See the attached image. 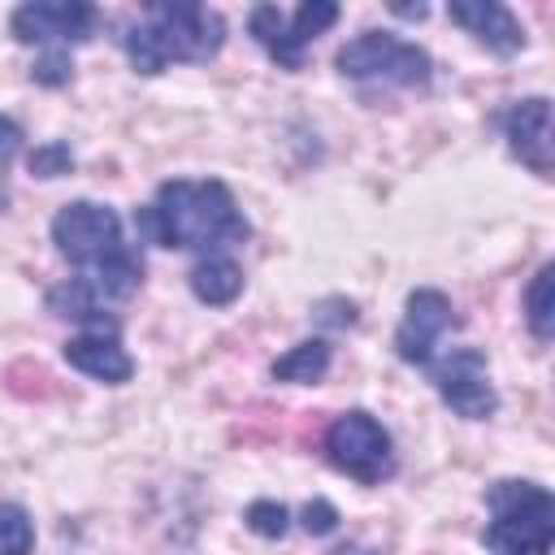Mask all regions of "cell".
<instances>
[{
	"label": "cell",
	"instance_id": "cell-9",
	"mask_svg": "<svg viewBox=\"0 0 555 555\" xmlns=\"http://www.w3.org/2000/svg\"><path fill=\"white\" fill-rule=\"evenodd\" d=\"M100 30V9L87 0H26L9 13V35L17 43L39 48H69L87 43Z\"/></svg>",
	"mask_w": 555,
	"mask_h": 555
},
{
	"label": "cell",
	"instance_id": "cell-18",
	"mask_svg": "<svg viewBox=\"0 0 555 555\" xmlns=\"http://www.w3.org/2000/svg\"><path fill=\"white\" fill-rule=\"evenodd\" d=\"M35 551V520L22 503H0V555H30Z\"/></svg>",
	"mask_w": 555,
	"mask_h": 555
},
{
	"label": "cell",
	"instance_id": "cell-13",
	"mask_svg": "<svg viewBox=\"0 0 555 555\" xmlns=\"http://www.w3.org/2000/svg\"><path fill=\"white\" fill-rule=\"evenodd\" d=\"M61 356L69 369H78L82 377L104 382V386H126L134 377L130 351L121 347V338H108V334H74V338H65Z\"/></svg>",
	"mask_w": 555,
	"mask_h": 555
},
{
	"label": "cell",
	"instance_id": "cell-8",
	"mask_svg": "<svg viewBox=\"0 0 555 555\" xmlns=\"http://www.w3.org/2000/svg\"><path fill=\"white\" fill-rule=\"evenodd\" d=\"M429 386L438 390V399L464 416V421H490L499 412V390L490 382V364L481 347H447L442 356H434L425 364Z\"/></svg>",
	"mask_w": 555,
	"mask_h": 555
},
{
	"label": "cell",
	"instance_id": "cell-22",
	"mask_svg": "<svg viewBox=\"0 0 555 555\" xmlns=\"http://www.w3.org/2000/svg\"><path fill=\"white\" fill-rule=\"evenodd\" d=\"M299 529L312 533V538H330L338 529V507L330 499H308L299 507Z\"/></svg>",
	"mask_w": 555,
	"mask_h": 555
},
{
	"label": "cell",
	"instance_id": "cell-21",
	"mask_svg": "<svg viewBox=\"0 0 555 555\" xmlns=\"http://www.w3.org/2000/svg\"><path fill=\"white\" fill-rule=\"evenodd\" d=\"M30 78L39 87H65L74 78V61H69V48H43V56L30 65Z\"/></svg>",
	"mask_w": 555,
	"mask_h": 555
},
{
	"label": "cell",
	"instance_id": "cell-6",
	"mask_svg": "<svg viewBox=\"0 0 555 555\" xmlns=\"http://www.w3.org/2000/svg\"><path fill=\"white\" fill-rule=\"evenodd\" d=\"M325 460L343 477H351L360 486H382L399 468L390 429L373 412H364V408H351V412L330 421V429H325Z\"/></svg>",
	"mask_w": 555,
	"mask_h": 555
},
{
	"label": "cell",
	"instance_id": "cell-20",
	"mask_svg": "<svg viewBox=\"0 0 555 555\" xmlns=\"http://www.w3.org/2000/svg\"><path fill=\"white\" fill-rule=\"evenodd\" d=\"M26 169L35 178H61V173L74 169V147L65 139H48V143H39V147L26 152Z\"/></svg>",
	"mask_w": 555,
	"mask_h": 555
},
{
	"label": "cell",
	"instance_id": "cell-15",
	"mask_svg": "<svg viewBox=\"0 0 555 555\" xmlns=\"http://www.w3.org/2000/svg\"><path fill=\"white\" fill-rule=\"evenodd\" d=\"M186 282H191V295H195L199 304H208V308H230V304L243 295V264H238L230 251H204V256L191 264Z\"/></svg>",
	"mask_w": 555,
	"mask_h": 555
},
{
	"label": "cell",
	"instance_id": "cell-26",
	"mask_svg": "<svg viewBox=\"0 0 555 555\" xmlns=\"http://www.w3.org/2000/svg\"><path fill=\"white\" fill-rule=\"evenodd\" d=\"M330 555H377V551H364V546H338V551H330Z\"/></svg>",
	"mask_w": 555,
	"mask_h": 555
},
{
	"label": "cell",
	"instance_id": "cell-7",
	"mask_svg": "<svg viewBox=\"0 0 555 555\" xmlns=\"http://www.w3.org/2000/svg\"><path fill=\"white\" fill-rule=\"evenodd\" d=\"M338 22V4L334 0H304L291 17L278 9V4H256L247 13V30L251 39L291 74L304 69V52L317 35H325L330 26Z\"/></svg>",
	"mask_w": 555,
	"mask_h": 555
},
{
	"label": "cell",
	"instance_id": "cell-25",
	"mask_svg": "<svg viewBox=\"0 0 555 555\" xmlns=\"http://www.w3.org/2000/svg\"><path fill=\"white\" fill-rule=\"evenodd\" d=\"M395 13H399V17H425L429 9H425V4H416V9H412V4H395Z\"/></svg>",
	"mask_w": 555,
	"mask_h": 555
},
{
	"label": "cell",
	"instance_id": "cell-3",
	"mask_svg": "<svg viewBox=\"0 0 555 555\" xmlns=\"http://www.w3.org/2000/svg\"><path fill=\"white\" fill-rule=\"evenodd\" d=\"M486 529L481 546L490 555H551L555 542V499L529 477H499L486 486Z\"/></svg>",
	"mask_w": 555,
	"mask_h": 555
},
{
	"label": "cell",
	"instance_id": "cell-11",
	"mask_svg": "<svg viewBox=\"0 0 555 555\" xmlns=\"http://www.w3.org/2000/svg\"><path fill=\"white\" fill-rule=\"evenodd\" d=\"M499 130L507 139V152L538 178H551L555 169V134H551V100L525 95L499 113Z\"/></svg>",
	"mask_w": 555,
	"mask_h": 555
},
{
	"label": "cell",
	"instance_id": "cell-2",
	"mask_svg": "<svg viewBox=\"0 0 555 555\" xmlns=\"http://www.w3.org/2000/svg\"><path fill=\"white\" fill-rule=\"evenodd\" d=\"M225 43V17L195 0H156L139 22L121 30V48L134 74L156 78L169 65H208Z\"/></svg>",
	"mask_w": 555,
	"mask_h": 555
},
{
	"label": "cell",
	"instance_id": "cell-23",
	"mask_svg": "<svg viewBox=\"0 0 555 555\" xmlns=\"http://www.w3.org/2000/svg\"><path fill=\"white\" fill-rule=\"evenodd\" d=\"M356 317H360L356 299H343V295H330V299H321L312 308V321L317 325H330V330H347V325H356Z\"/></svg>",
	"mask_w": 555,
	"mask_h": 555
},
{
	"label": "cell",
	"instance_id": "cell-14",
	"mask_svg": "<svg viewBox=\"0 0 555 555\" xmlns=\"http://www.w3.org/2000/svg\"><path fill=\"white\" fill-rule=\"evenodd\" d=\"M43 304H48V312H52V317L78 321V325H82V334H108V338H117V334H121V321L104 312V299L91 291V282H87V278H65V282H56V286L43 295Z\"/></svg>",
	"mask_w": 555,
	"mask_h": 555
},
{
	"label": "cell",
	"instance_id": "cell-16",
	"mask_svg": "<svg viewBox=\"0 0 555 555\" xmlns=\"http://www.w3.org/2000/svg\"><path fill=\"white\" fill-rule=\"evenodd\" d=\"M334 364V347L325 338H304L295 347H286L273 364H269V377L273 382H291V386H317Z\"/></svg>",
	"mask_w": 555,
	"mask_h": 555
},
{
	"label": "cell",
	"instance_id": "cell-1",
	"mask_svg": "<svg viewBox=\"0 0 555 555\" xmlns=\"http://www.w3.org/2000/svg\"><path fill=\"white\" fill-rule=\"evenodd\" d=\"M134 230L143 243L156 247H186V251H225L251 238V225L221 178H169L156 195L134 208Z\"/></svg>",
	"mask_w": 555,
	"mask_h": 555
},
{
	"label": "cell",
	"instance_id": "cell-5",
	"mask_svg": "<svg viewBox=\"0 0 555 555\" xmlns=\"http://www.w3.org/2000/svg\"><path fill=\"white\" fill-rule=\"evenodd\" d=\"M334 65L351 82H382V87H403V91H425L434 78L429 52L412 39H399L395 30H364L347 39Z\"/></svg>",
	"mask_w": 555,
	"mask_h": 555
},
{
	"label": "cell",
	"instance_id": "cell-12",
	"mask_svg": "<svg viewBox=\"0 0 555 555\" xmlns=\"http://www.w3.org/2000/svg\"><path fill=\"white\" fill-rule=\"evenodd\" d=\"M447 17L455 26H464L486 52L494 56H516L525 48V26L516 22V13L499 0H451Z\"/></svg>",
	"mask_w": 555,
	"mask_h": 555
},
{
	"label": "cell",
	"instance_id": "cell-24",
	"mask_svg": "<svg viewBox=\"0 0 555 555\" xmlns=\"http://www.w3.org/2000/svg\"><path fill=\"white\" fill-rule=\"evenodd\" d=\"M22 152V126L13 121V117H4L0 113V173L13 165V156Z\"/></svg>",
	"mask_w": 555,
	"mask_h": 555
},
{
	"label": "cell",
	"instance_id": "cell-10",
	"mask_svg": "<svg viewBox=\"0 0 555 555\" xmlns=\"http://www.w3.org/2000/svg\"><path fill=\"white\" fill-rule=\"evenodd\" d=\"M455 325H460V317H455L451 295L438 291V286H416L403 299V317H399V330H395V356L412 369H425L438 356L442 334H451Z\"/></svg>",
	"mask_w": 555,
	"mask_h": 555
},
{
	"label": "cell",
	"instance_id": "cell-19",
	"mask_svg": "<svg viewBox=\"0 0 555 555\" xmlns=\"http://www.w3.org/2000/svg\"><path fill=\"white\" fill-rule=\"evenodd\" d=\"M243 525H247L256 538L278 542V538H286V529H291V507L278 503V499H251L247 512H243Z\"/></svg>",
	"mask_w": 555,
	"mask_h": 555
},
{
	"label": "cell",
	"instance_id": "cell-17",
	"mask_svg": "<svg viewBox=\"0 0 555 555\" xmlns=\"http://www.w3.org/2000/svg\"><path fill=\"white\" fill-rule=\"evenodd\" d=\"M525 325L538 343L555 338V260H546L525 286Z\"/></svg>",
	"mask_w": 555,
	"mask_h": 555
},
{
	"label": "cell",
	"instance_id": "cell-4",
	"mask_svg": "<svg viewBox=\"0 0 555 555\" xmlns=\"http://www.w3.org/2000/svg\"><path fill=\"white\" fill-rule=\"evenodd\" d=\"M56 251L82 273V278H100L108 273L117 260H126L134 247L121 238V217L100 204V199H69L56 208L52 225H48Z\"/></svg>",
	"mask_w": 555,
	"mask_h": 555
}]
</instances>
